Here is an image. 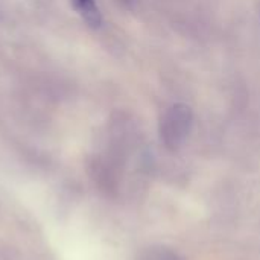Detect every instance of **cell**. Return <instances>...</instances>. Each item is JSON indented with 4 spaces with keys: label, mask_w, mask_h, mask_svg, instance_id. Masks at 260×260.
I'll return each instance as SVG.
<instances>
[{
    "label": "cell",
    "mask_w": 260,
    "mask_h": 260,
    "mask_svg": "<svg viewBox=\"0 0 260 260\" xmlns=\"http://www.w3.org/2000/svg\"><path fill=\"white\" fill-rule=\"evenodd\" d=\"M119 3H122V5H125V6H129V5H133L134 3V0H117Z\"/></svg>",
    "instance_id": "4"
},
{
    "label": "cell",
    "mask_w": 260,
    "mask_h": 260,
    "mask_svg": "<svg viewBox=\"0 0 260 260\" xmlns=\"http://www.w3.org/2000/svg\"><path fill=\"white\" fill-rule=\"evenodd\" d=\"M140 260H181L180 256L168 248H149L148 251L143 253L142 259Z\"/></svg>",
    "instance_id": "3"
},
{
    "label": "cell",
    "mask_w": 260,
    "mask_h": 260,
    "mask_svg": "<svg viewBox=\"0 0 260 260\" xmlns=\"http://www.w3.org/2000/svg\"><path fill=\"white\" fill-rule=\"evenodd\" d=\"M193 125V113L189 105L175 104L169 107L160 120V137L169 151L180 149L187 140Z\"/></svg>",
    "instance_id": "1"
},
{
    "label": "cell",
    "mask_w": 260,
    "mask_h": 260,
    "mask_svg": "<svg viewBox=\"0 0 260 260\" xmlns=\"http://www.w3.org/2000/svg\"><path fill=\"white\" fill-rule=\"evenodd\" d=\"M72 5L88 26L99 27L102 24V14L96 0H72Z\"/></svg>",
    "instance_id": "2"
}]
</instances>
